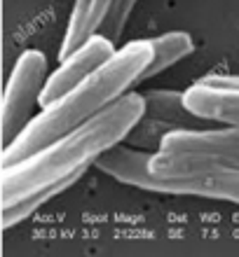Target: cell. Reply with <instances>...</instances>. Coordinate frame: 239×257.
Returning a JSON list of instances; mask_svg holds the SVG:
<instances>
[{"label":"cell","mask_w":239,"mask_h":257,"mask_svg":"<svg viewBox=\"0 0 239 257\" xmlns=\"http://www.w3.org/2000/svg\"><path fill=\"white\" fill-rule=\"evenodd\" d=\"M185 105L206 122L239 126V87H218L199 80L185 89Z\"/></svg>","instance_id":"7"},{"label":"cell","mask_w":239,"mask_h":257,"mask_svg":"<svg viewBox=\"0 0 239 257\" xmlns=\"http://www.w3.org/2000/svg\"><path fill=\"white\" fill-rule=\"evenodd\" d=\"M152 59V40H134L117 49L115 56L106 61L92 77L70 89L66 96L54 101L28 122V126L14 138L10 145L3 148L0 164L10 166L26 157L35 155L38 150L47 148L49 143L61 138L63 134L73 131L85 124L103 108L115 103L129 89L136 87L138 75Z\"/></svg>","instance_id":"2"},{"label":"cell","mask_w":239,"mask_h":257,"mask_svg":"<svg viewBox=\"0 0 239 257\" xmlns=\"http://www.w3.org/2000/svg\"><path fill=\"white\" fill-rule=\"evenodd\" d=\"M174 128H176L174 124L164 122V119L143 115L129 128V134L124 136L122 143H127V145H131V148H136V150H148V152H152V150H160L162 138L169 134V131H174Z\"/></svg>","instance_id":"12"},{"label":"cell","mask_w":239,"mask_h":257,"mask_svg":"<svg viewBox=\"0 0 239 257\" xmlns=\"http://www.w3.org/2000/svg\"><path fill=\"white\" fill-rule=\"evenodd\" d=\"M145 115L157 117L164 122L174 124L176 128H206V119L197 117L185 105V91L174 89H150L143 94Z\"/></svg>","instance_id":"9"},{"label":"cell","mask_w":239,"mask_h":257,"mask_svg":"<svg viewBox=\"0 0 239 257\" xmlns=\"http://www.w3.org/2000/svg\"><path fill=\"white\" fill-rule=\"evenodd\" d=\"M138 0H113V5H110L108 14H106V21H103V26L99 33L110 38V40L117 45V40L122 38V31L127 26V21H129L131 12H134V7H136Z\"/></svg>","instance_id":"13"},{"label":"cell","mask_w":239,"mask_h":257,"mask_svg":"<svg viewBox=\"0 0 239 257\" xmlns=\"http://www.w3.org/2000/svg\"><path fill=\"white\" fill-rule=\"evenodd\" d=\"M145 115L143 94L127 91L99 115L63 134L47 148L38 150L17 164L0 166V196L12 203L31 192L54 185L63 178L85 173L94 166L96 157L124 141L129 128Z\"/></svg>","instance_id":"1"},{"label":"cell","mask_w":239,"mask_h":257,"mask_svg":"<svg viewBox=\"0 0 239 257\" xmlns=\"http://www.w3.org/2000/svg\"><path fill=\"white\" fill-rule=\"evenodd\" d=\"M192 52H195V42H192V38L188 33H183V31H171V33L160 35V38H152V59H150V63L145 66L143 73L138 75L136 84L160 75L162 70L171 68L174 63L181 61V59L190 56Z\"/></svg>","instance_id":"10"},{"label":"cell","mask_w":239,"mask_h":257,"mask_svg":"<svg viewBox=\"0 0 239 257\" xmlns=\"http://www.w3.org/2000/svg\"><path fill=\"white\" fill-rule=\"evenodd\" d=\"M160 152H199L239 162V126L174 128L162 138Z\"/></svg>","instance_id":"6"},{"label":"cell","mask_w":239,"mask_h":257,"mask_svg":"<svg viewBox=\"0 0 239 257\" xmlns=\"http://www.w3.org/2000/svg\"><path fill=\"white\" fill-rule=\"evenodd\" d=\"M115 52H117L115 42L110 40V38H106V35L96 33L94 38H89L70 56L61 59V66L56 68V70L49 73L47 82H45V89H42V96H40V108L52 105L61 96L68 94L70 89H75L87 77H92L103 63L115 56Z\"/></svg>","instance_id":"5"},{"label":"cell","mask_w":239,"mask_h":257,"mask_svg":"<svg viewBox=\"0 0 239 257\" xmlns=\"http://www.w3.org/2000/svg\"><path fill=\"white\" fill-rule=\"evenodd\" d=\"M148 150H136L127 143H117L96 157L94 166L117 183L178 196H204L239 206V171H216V173H188V176H152Z\"/></svg>","instance_id":"3"},{"label":"cell","mask_w":239,"mask_h":257,"mask_svg":"<svg viewBox=\"0 0 239 257\" xmlns=\"http://www.w3.org/2000/svg\"><path fill=\"white\" fill-rule=\"evenodd\" d=\"M110 5L113 0H75L73 3V12L66 26L61 49H59V61L70 56L80 45H85L89 38H94L101 31Z\"/></svg>","instance_id":"8"},{"label":"cell","mask_w":239,"mask_h":257,"mask_svg":"<svg viewBox=\"0 0 239 257\" xmlns=\"http://www.w3.org/2000/svg\"><path fill=\"white\" fill-rule=\"evenodd\" d=\"M206 84H218V87H239V75H206L202 77Z\"/></svg>","instance_id":"14"},{"label":"cell","mask_w":239,"mask_h":257,"mask_svg":"<svg viewBox=\"0 0 239 257\" xmlns=\"http://www.w3.org/2000/svg\"><path fill=\"white\" fill-rule=\"evenodd\" d=\"M80 176L82 173H75V176L63 178V180H59V183H54V185H47V187H40V190L21 196V199H17V201H12V203H3V229H10L14 224L28 220V217L33 215L40 206H45L49 199H54V196H59L61 192L68 190L70 185H75L77 180H80Z\"/></svg>","instance_id":"11"},{"label":"cell","mask_w":239,"mask_h":257,"mask_svg":"<svg viewBox=\"0 0 239 257\" xmlns=\"http://www.w3.org/2000/svg\"><path fill=\"white\" fill-rule=\"evenodd\" d=\"M47 77V56L38 49L21 52L7 77L5 94H3V110H0L3 148L10 145L35 117V108H40V96Z\"/></svg>","instance_id":"4"}]
</instances>
